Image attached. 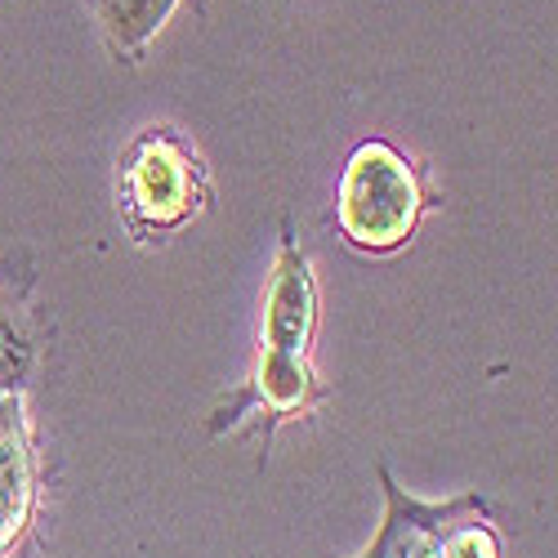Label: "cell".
Here are the masks:
<instances>
[{
  "mask_svg": "<svg viewBox=\"0 0 558 558\" xmlns=\"http://www.w3.org/2000/svg\"><path fill=\"white\" fill-rule=\"evenodd\" d=\"M442 558H500V541L487 523H460L451 536H447V554Z\"/></svg>",
  "mask_w": 558,
  "mask_h": 558,
  "instance_id": "6",
  "label": "cell"
},
{
  "mask_svg": "<svg viewBox=\"0 0 558 558\" xmlns=\"http://www.w3.org/2000/svg\"><path fill=\"white\" fill-rule=\"evenodd\" d=\"M95 14L104 19L108 36L121 54H138L157 36V27L174 14L179 0H89Z\"/></svg>",
  "mask_w": 558,
  "mask_h": 558,
  "instance_id": "5",
  "label": "cell"
},
{
  "mask_svg": "<svg viewBox=\"0 0 558 558\" xmlns=\"http://www.w3.org/2000/svg\"><path fill=\"white\" fill-rule=\"evenodd\" d=\"M313 327H317V291H313V277H308L304 255L287 242L282 259H277L272 291H268L264 344H268V353L304 357V349L313 340Z\"/></svg>",
  "mask_w": 558,
  "mask_h": 558,
  "instance_id": "4",
  "label": "cell"
},
{
  "mask_svg": "<svg viewBox=\"0 0 558 558\" xmlns=\"http://www.w3.org/2000/svg\"><path fill=\"white\" fill-rule=\"evenodd\" d=\"M380 483H385V523H380V536L371 541V549L362 558H442L447 554V536L460 527V523H474L487 514V505L478 496H456V500H442V505H425L407 496L385 470H380Z\"/></svg>",
  "mask_w": 558,
  "mask_h": 558,
  "instance_id": "3",
  "label": "cell"
},
{
  "mask_svg": "<svg viewBox=\"0 0 558 558\" xmlns=\"http://www.w3.org/2000/svg\"><path fill=\"white\" fill-rule=\"evenodd\" d=\"M425 210V193H421V179H415L411 161L371 138L362 144L340 179V228L344 238L362 251H393L402 246L415 219Z\"/></svg>",
  "mask_w": 558,
  "mask_h": 558,
  "instance_id": "1",
  "label": "cell"
},
{
  "mask_svg": "<svg viewBox=\"0 0 558 558\" xmlns=\"http://www.w3.org/2000/svg\"><path fill=\"white\" fill-rule=\"evenodd\" d=\"M125 210L144 228H174L206 202V174L197 153L166 130H148L125 157Z\"/></svg>",
  "mask_w": 558,
  "mask_h": 558,
  "instance_id": "2",
  "label": "cell"
}]
</instances>
